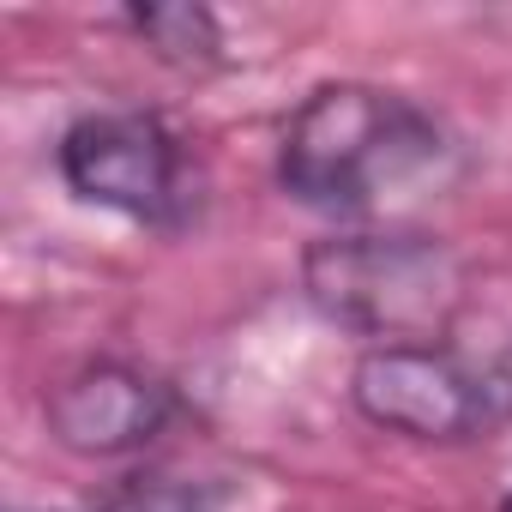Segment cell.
<instances>
[{
  "label": "cell",
  "mask_w": 512,
  "mask_h": 512,
  "mask_svg": "<svg viewBox=\"0 0 512 512\" xmlns=\"http://www.w3.org/2000/svg\"><path fill=\"white\" fill-rule=\"evenodd\" d=\"M278 187L326 217H392L464 175L458 133L404 91L368 79L314 85L278 133Z\"/></svg>",
  "instance_id": "obj_1"
},
{
  "label": "cell",
  "mask_w": 512,
  "mask_h": 512,
  "mask_svg": "<svg viewBox=\"0 0 512 512\" xmlns=\"http://www.w3.org/2000/svg\"><path fill=\"white\" fill-rule=\"evenodd\" d=\"M308 308L374 344H446L470 302V266L446 235L410 223L332 229L302 247Z\"/></svg>",
  "instance_id": "obj_2"
},
{
  "label": "cell",
  "mask_w": 512,
  "mask_h": 512,
  "mask_svg": "<svg viewBox=\"0 0 512 512\" xmlns=\"http://www.w3.org/2000/svg\"><path fill=\"white\" fill-rule=\"evenodd\" d=\"M55 169L79 205L115 211L139 229L181 235L199 217V175L187 139L157 109H91L61 127Z\"/></svg>",
  "instance_id": "obj_3"
},
{
  "label": "cell",
  "mask_w": 512,
  "mask_h": 512,
  "mask_svg": "<svg viewBox=\"0 0 512 512\" xmlns=\"http://www.w3.org/2000/svg\"><path fill=\"white\" fill-rule=\"evenodd\" d=\"M350 404L362 422L422 440V446H464L488 440V392L482 362H464L452 344H374L350 368Z\"/></svg>",
  "instance_id": "obj_4"
},
{
  "label": "cell",
  "mask_w": 512,
  "mask_h": 512,
  "mask_svg": "<svg viewBox=\"0 0 512 512\" xmlns=\"http://www.w3.org/2000/svg\"><path fill=\"white\" fill-rule=\"evenodd\" d=\"M181 416L175 380L127 356H91L43 392L49 440L73 458H133Z\"/></svg>",
  "instance_id": "obj_5"
},
{
  "label": "cell",
  "mask_w": 512,
  "mask_h": 512,
  "mask_svg": "<svg viewBox=\"0 0 512 512\" xmlns=\"http://www.w3.org/2000/svg\"><path fill=\"white\" fill-rule=\"evenodd\" d=\"M121 31L133 43H145L151 61L175 67V73H217L229 61L223 49V25L199 0H151V7H121Z\"/></svg>",
  "instance_id": "obj_6"
},
{
  "label": "cell",
  "mask_w": 512,
  "mask_h": 512,
  "mask_svg": "<svg viewBox=\"0 0 512 512\" xmlns=\"http://www.w3.org/2000/svg\"><path fill=\"white\" fill-rule=\"evenodd\" d=\"M217 506H223V488L211 482H187L169 470H133L91 512H217Z\"/></svg>",
  "instance_id": "obj_7"
},
{
  "label": "cell",
  "mask_w": 512,
  "mask_h": 512,
  "mask_svg": "<svg viewBox=\"0 0 512 512\" xmlns=\"http://www.w3.org/2000/svg\"><path fill=\"white\" fill-rule=\"evenodd\" d=\"M482 392H488V416H494V428H506V422H512V338L482 362Z\"/></svg>",
  "instance_id": "obj_8"
},
{
  "label": "cell",
  "mask_w": 512,
  "mask_h": 512,
  "mask_svg": "<svg viewBox=\"0 0 512 512\" xmlns=\"http://www.w3.org/2000/svg\"><path fill=\"white\" fill-rule=\"evenodd\" d=\"M500 512H512V494H506V500H500Z\"/></svg>",
  "instance_id": "obj_9"
}]
</instances>
